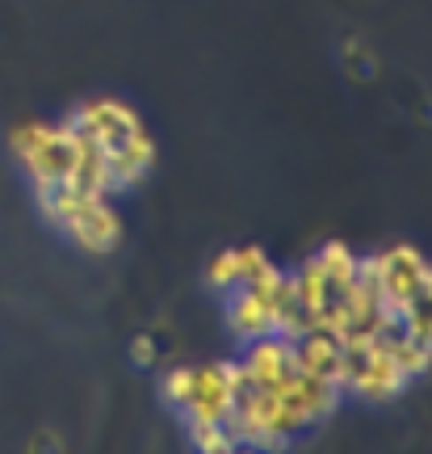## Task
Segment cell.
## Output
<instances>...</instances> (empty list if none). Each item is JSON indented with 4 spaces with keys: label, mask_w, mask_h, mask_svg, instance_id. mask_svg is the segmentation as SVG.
<instances>
[{
    "label": "cell",
    "mask_w": 432,
    "mask_h": 454,
    "mask_svg": "<svg viewBox=\"0 0 432 454\" xmlns=\"http://www.w3.org/2000/svg\"><path fill=\"white\" fill-rule=\"evenodd\" d=\"M30 454H59V438L55 434H34Z\"/></svg>",
    "instance_id": "19"
},
{
    "label": "cell",
    "mask_w": 432,
    "mask_h": 454,
    "mask_svg": "<svg viewBox=\"0 0 432 454\" xmlns=\"http://www.w3.org/2000/svg\"><path fill=\"white\" fill-rule=\"evenodd\" d=\"M294 291H298V303H303V311L311 316V325L320 320V311L332 303V286H328V278H323L320 270V261L315 257H306L298 270H294Z\"/></svg>",
    "instance_id": "12"
},
{
    "label": "cell",
    "mask_w": 432,
    "mask_h": 454,
    "mask_svg": "<svg viewBox=\"0 0 432 454\" xmlns=\"http://www.w3.org/2000/svg\"><path fill=\"white\" fill-rule=\"evenodd\" d=\"M156 357H160V349H156V337L139 333V337L130 340V362H135V366H156Z\"/></svg>",
    "instance_id": "18"
},
{
    "label": "cell",
    "mask_w": 432,
    "mask_h": 454,
    "mask_svg": "<svg viewBox=\"0 0 432 454\" xmlns=\"http://www.w3.org/2000/svg\"><path fill=\"white\" fill-rule=\"evenodd\" d=\"M38 211L55 231H64L67 240L76 244L81 253L105 257L122 244V215L113 211L110 198L84 194L76 185H50L38 190Z\"/></svg>",
    "instance_id": "1"
},
{
    "label": "cell",
    "mask_w": 432,
    "mask_h": 454,
    "mask_svg": "<svg viewBox=\"0 0 432 454\" xmlns=\"http://www.w3.org/2000/svg\"><path fill=\"white\" fill-rule=\"evenodd\" d=\"M219 371H223L227 387L235 391V395H243V391H252V379H248V371H243V362H240V357H223V362H219Z\"/></svg>",
    "instance_id": "17"
},
{
    "label": "cell",
    "mask_w": 432,
    "mask_h": 454,
    "mask_svg": "<svg viewBox=\"0 0 432 454\" xmlns=\"http://www.w3.org/2000/svg\"><path fill=\"white\" fill-rule=\"evenodd\" d=\"M156 168V144L151 135L139 130L135 139H127L122 147L105 152V173H110V198L113 194H127L135 185H143V177Z\"/></svg>",
    "instance_id": "7"
},
{
    "label": "cell",
    "mask_w": 432,
    "mask_h": 454,
    "mask_svg": "<svg viewBox=\"0 0 432 454\" xmlns=\"http://www.w3.org/2000/svg\"><path fill=\"white\" fill-rule=\"evenodd\" d=\"M240 362H243V371H248V379H252V387H260V391L286 387L289 379L298 374V362H294V340L277 337V333L252 340V345L243 349Z\"/></svg>",
    "instance_id": "5"
},
{
    "label": "cell",
    "mask_w": 432,
    "mask_h": 454,
    "mask_svg": "<svg viewBox=\"0 0 432 454\" xmlns=\"http://www.w3.org/2000/svg\"><path fill=\"white\" fill-rule=\"evenodd\" d=\"M189 391H193V366H168V371L160 374V395H164V404L168 408L185 412Z\"/></svg>",
    "instance_id": "15"
},
{
    "label": "cell",
    "mask_w": 432,
    "mask_h": 454,
    "mask_svg": "<svg viewBox=\"0 0 432 454\" xmlns=\"http://www.w3.org/2000/svg\"><path fill=\"white\" fill-rule=\"evenodd\" d=\"M235 391L227 387L219 362L210 366H193V391H189V404H185V421H202V425H223L235 408Z\"/></svg>",
    "instance_id": "6"
},
{
    "label": "cell",
    "mask_w": 432,
    "mask_h": 454,
    "mask_svg": "<svg viewBox=\"0 0 432 454\" xmlns=\"http://www.w3.org/2000/svg\"><path fill=\"white\" fill-rule=\"evenodd\" d=\"M282 395H286L289 404H298L303 408V417L311 425H320V421H328L332 412H336V404H340V395L344 391L336 387V383H328V379H320V374H294L286 387H277Z\"/></svg>",
    "instance_id": "9"
},
{
    "label": "cell",
    "mask_w": 432,
    "mask_h": 454,
    "mask_svg": "<svg viewBox=\"0 0 432 454\" xmlns=\"http://www.w3.org/2000/svg\"><path fill=\"white\" fill-rule=\"evenodd\" d=\"M185 425H189L193 454H243L240 442L227 434V425H202V421H185Z\"/></svg>",
    "instance_id": "14"
},
{
    "label": "cell",
    "mask_w": 432,
    "mask_h": 454,
    "mask_svg": "<svg viewBox=\"0 0 432 454\" xmlns=\"http://www.w3.org/2000/svg\"><path fill=\"white\" fill-rule=\"evenodd\" d=\"M227 328H231V337L243 340V345L269 337V333H273L269 299H265V294H257V291H248V286L227 291Z\"/></svg>",
    "instance_id": "8"
},
{
    "label": "cell",
    "mask_w": 432,
    "mask_h": 454,
    "mask_svg": "<svg viewBox=\"0 0 432 454\" xmlns=\"http://www.w3.org/2000/svg\"><path fill=\"white\" fill-rule=\"evenodd\" d=\"M235 270H240V286L265 294V299H269L273 286L282 282V270L273 265L269 253H265L260 244H243V248H235Z\"/></svg>",
    "instance_id": "11"
},
{
    "label": "cell",
    "mask_w": 432,
    "mask_h": 454,
    "mask_svg": "<svg viewBox=\"0 0 432 454\" xmlns=\"http://www.w3.org/2000/svg\"><path fill=\"white\" fill-rule=\"evenodd\" d=\"M67 122L81 130L84 139H93L101 152H113V147H122L127 139H135L139 130H143V118L135 106L118 98H89L81 101L76 110L67 114Z\"/></svg>",
    "instance_id": "4"
},
{
    "label": "cell",
    "mask_w": 432,
    "mask_h": 454,
    "mask_svg": "<svg viewBox=\"0 0 432 454\" xmlns=\"http://www.w3.org/2000/svg\"><path fill=\"white\" fill-rule=\"evenodd\" d=\"M432 294V265L416 244H395L378 253V299L390 325H403L412 308L428 303Z\"/></svg>",
    "instance_id": "3"
},
{
    "label": "cell",
    "mask_w": 432,
    "mask_h": 454,
    "mask_svg": "<svg viewBox=\"0 0 432 454\" xmlns=\"http://www.w3.org/2000/svg\"><path fill=\"white\" fill-rule=\"evenodd\" d=\"M9 152L17 156V164L26 168L34 194L38 190H50V185H64L67 173H72V160H76V130L72 122H38V118H26L9 130Z\"/></svg>",
    "instance_id": "2"
},
{
    "label": "cell",
    "mask_w": 432,
    "mask_h": 454,
    "mask_svg": "<svg viewBox=\"0 0 432 454\" xmlns=\"http://www.w3.org/2000/svg\"><path fill=\"white\" fill-rule=\"evenodd\" d=\"M206 282L214 286L219 294L235 291L240 286V270H235V248H227V253H219V257L206 265Z\"/></svg>",
    "instance_id": "16"
},
{
    "label": "cell",
    "mask_w": 432,
    "mask_h": 454,
    "mask_svg": "<svg viewBox=\"0 0 432 454\" xmlns=\"http://www.w3.org/2000/svg\"><path fill=\"white\" fill-rule=\"evenodd\" d=\"M315 261H320L323 278H328V286H332V299H340L344 291H352V282H357V253H352L349 244H323L320 253H315Z\"/></svg>",
    "instance_id": "13"
},
{
    "label": "cell",
    "mask_w": 432,
    "mask_h": 454,
    "mask_svg": "<svg viewBox=\"0 0 432 454\" xmlns=\"http://www.w3.org/2000/svg\"><path fill=\"white\" fill-rule=\"evenodd\" d=\"M340 357H344V345L332 333H323V328H311V333L294 340V362H298L303 374H320L328 383H336Z\"/></svg>",
    "instance_id": "10"
}]
</instances>
